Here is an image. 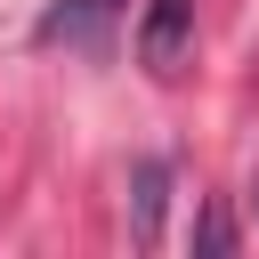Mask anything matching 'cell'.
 I'll return each instance as SVG.
<instances>
[{
	"label": "cell",
	"instance_id": "7a4b0ae2",
	"mask_svg": "<svg viewBox=\"0 0 259 259\" xmlns=\"http://www.w3.org/2000/svg\"><path fill=\"white\" fill-rule=\"evenodd\" d=\"M105 16H113V0H57L40 16V40H97Z\"/></svg>",
	"mask_w": 259,
	"mask_h": 259
},
{
	"label": "cell",
	"instance_id": "277c9868",
	"mask_svg": "<svg viewBox=\"0 0 259 259\" xmlns=\"http://www.w3.org/2000/svg\"><path fill=\"white\" fill-rule=\"evenodd\" d=\"M194 243H202V251H235V219H227V210L210 202V210L194 219Z\"/></svg>",
	"mask_w": 259,
	"mask_h": 259
},
{
	"label": "cell",
	"instance_id": "3957f363",
	"mask_svg": "<svg viewBox=\"0 0 259 259\" xmlns=\"http://www.w3.org/2000/svg\"><path fill=\"white\" fill-rule=\"evenodd\" d=\"M138 243H154V227H162V162H138Z\"/></svg>",
	"mask_w": 259,
	"mask_h": 259
},
{
	"label": "cell",
	"instance_id": "6da1fadb",
	"mask_svg": "<svg viewBox=\"0 0 259 259\" xmlns=\"http://www.w3.org/2000/svg\"><path fill=\"white\" fill-rule=\"evenodd\" d=\"M186 49H194V0H146V16H138V57H146V73H178L186 65Z\"/></svg>",
	"mask_w": 259,
	"mask_h": 259
}]
</instances>
